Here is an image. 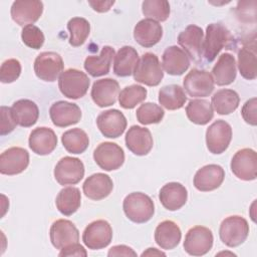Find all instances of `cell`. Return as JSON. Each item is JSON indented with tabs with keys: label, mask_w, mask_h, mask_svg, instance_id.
<instances>
[{
	"label": "cell",
	"mask_w": 257,
	"mask_h": 257,
	"mask_svg": "<svg viewBox=\"0 0 257 257\" xmlns=\"http://www.w3.org/2000/svg\"><path fill=\"white\" fill-rule=\"evenodd\" d=\"M125 216L134 223H146L155 213V205L150 196L142 192L128 194L122 203Z\"/></svg>",
	"instance_id": "obj_1"
},
{
	"label": "cell",
	"mask_w": 257,
	"mask_h": 257,
	"mask_svg": "<svg viewBox=\"0 0 257 257\" xmlns=\"http://www.w3.org/2000/svg\"><path fill=\"white\" fill-rule=\"evenodd\" d=\"M232 39L230 31L221 23L209 24L203 41V56L207 61L212 62L220 51L229 45Z\"/></svg>",
	"instance_id": "obj_2"
},
{
	"label": "cell",
	"mask_w": 257,
	"mask_h": 257,
	"mask_svg": "<svg viewBox=\"0 0 257 257\" xmlns=\"http://www.w3.org/2000/svg\"><path fill=\"white\" fill-rule=\"evenodd\" d=\"M248 234V222L241 216H229L221 222L219 229L220 239L228 247L234 248L241 245L247 239Z\"/></svg>",
	"instance_id": "obj_3"
},
{
	"label": "cell",
	"mask_w": 257,
	"mask_h": 257,
	"mask_svg": "<svg viewBox=\"0 0 257 257\" xmlns=\"http://www.w3.org/2000/svg\"><path fill=\"white\" fill-rule=\"evenodd\" d=\"M164 77V72L159 58L152 52L142 55L134 70L136 81L148 86H157Z\"/></svg>",
	"instance_id": "obj_4"
},
{
	"label": "cell",
	"mask_w": 257,
	"mask_h": 257,
	"mask_svg": "<svg viewBox=\"0 0 257 257\" xmlns=\"http://www.w3.org/2000/svg\"><path fill=\"white\" fill-rule=\"evenodd\" d=\"M90 80L81 70L69 68L63 71L58 79V87L61 93L71 99H77L85 95Z\"/></svg>",
	"instance_id": "obj_5"
},
{
	"label": "cell",
	"mask_w": 257,
	"mask_h": 257,
	"mask_svg": "<svg viewBox=\"0 0 257 257\" xmlns=\"http://www.w3.org/2000/svg\"><path fill=\"white\" fill-rule=\"evenodd\" d=\"M62 57L53 51H44L37 55L34 61V72L44 81H55L63 70Z\"/></svg>",
	"instance_id": "obj_6"
},
{
	"label": "cell",
	"mask_w": 257,
	"mask_h": 257,
	"mask_svg": "<svg viewBox=\"0 0 257 257\" xmlns=\"http://www.w3.org/2000/svg\"><path fill=\"white\" fill-rule=\"evenodd\" d=\"M213 241V233L209 228L195 226L185 236L184 249L189 255L202 256L212 249Z\"/></svg>",
	"instance_id": "obj_7"
},
{
	"label": "cell",
	"mask_w": 257,
	"mask_h": 257,
	"mask_svg": "<svg viewBox=\"0 0 257 257\" xmlns=\"http://www.w3.org/2000/svg\"><path fill=\"white\" fill-rule=\"evenodd\" d=\"M112 240V228L105 220L89 223L82 234L84 245L91 250H99L109 245Z\"/></svg>",
	"instance_id": "obj_8"
},
{
	"label": "cell",
	"mask_w": 257,
	"mask_h": 257,
	"mask_svg": "<svg viewBox=\"0 0 257 257\" xmlns=\"http://www.w3.org/2000/svg\"><path fill=\"white\" fill-rule=\"evenodd\" d=\"M214 78L207 70L192 69L184 78L183 86L192 97H206L214 90Z\"/></svg>",
	"instance_id": "obj_9"
},
{
	"label": "cell",
	"mask_w": 257,
	"mask_h": 257,
	"mask_svg": "<svg viewBox=\"0 0 257 257\" xmlns=\"http://www.w3.org/2000/svg\"><path fill=\"white\" fill-rule=\"evenodd\" d=\"M231 140L232 127L223 119H217L206 131V145L212 154L224 153L228 149Z\"/></svg>",
	"instance_id": "obj_10"
},
{
	"label": "cell",
	"mask_w": 257,
	"mask_h": 257,
	"mask_svg": "<svg viewBox=\"0 0 257 257\" xmlns=\"http://www.w3.org/2000/svg\"><path fill=\"white\" fill-rule=\"evenodd\" d=\"M93 159L100 169L109 172L117 170L122 166L124 162V153L117 144L104 142L95 148Z\"/></svg>",
	"instance_id": "obj_11"
},
{
	"label": "cell",
	"mask_w": 257,
	"mask_h": 257,
	"mask_svg": "<svg viewBox=\"0 0 257 257\" xmlns=\"http://www.w3.org/2000/svg\"><path fill=\"white\" fill-rule=\"evenodd\" d=\"M231 171L240 180L253 181L257 177V155L252 149L236 152L231 161Z\"/></svg>",
	"instance_id": "obj_12"
},
{
	"label": "cell",
	"mask_w": 257,
	"mask_h": 257,
	"mask_svg": "<svg viewBox=\"0 0 257 257\" xmlns=\"http://www.w3.org/2000/svg\"><path fill=\"white\" fill-rule=\"evenodd\" d=\"M84 176V165L78 158L64 157L54 168V178L61 185H75Z\"/></svg>",
	"instance_id": "obj_13"
},
{
	"label": "cell",
	"mask_w": 257,
	"mask_h": 257,
	"mask_svg": "<svg viewBox=\"0 0 257 257\" xmlns=\"http://www.w3.org/2000/svg\"><path fill=\"white\" fill-rule=\"evenodd\" d=\"M50 241L56 249H63L72 244L78 243L79 232L75 225L66 219H59L53 222L49 231Z\"/></svg>",
	"instance_id": "obj_14"
},
{
	"label": "cell",
	"mask_w": 257,
	"mask_h": 257,
	"mask_svg": "<svg viewBox=\"0 0 257 257\" xmlns=\"http://www.w3.org/2000/svg\"><path fill=\"white\" fill-rule=\"evenodd\" d=\"M204 32L201 27L191 24L178 36V43L193 61H200L203 55Z\"/></svg>",
	"instance_id": "obj_15"
},
{
	"label": "cell",
	"mask_w": 257,
	"mask_h": 257,
	"mask_svg": "<svg viewBox=\"0 0 257 257\" xmlns=\"http://www.w3.org/2000/svg\"><path fill=\"white\" fill-rule=\"evenodd\" d=\"M29 165L28 152L19 147H12L0 156V173L13 176L22 173Z\"/></svg>",
	"instance_id": "obj_16"
},
{
	"label": "cell",
	"mask_w": 257,
	"mask_h": 257,
	"mask_svg": "<svg viewBox=\"0 0 257 257\" xmlns=\"http://www.w3.org/2000/svg\"><path fill=\"white\" fill-rule=\"evenodd\" d=\"M43 12V3L38 0H18L11 6V17L20 26H27L36 22Z\"/></svg>",
	"instance_id": "obj_17"
},
{
	"label": "cell",
	"mask_w": 257,
	"mask_h": 257,
	"mask_svg": "<svg viewBox=\"0 0 257 257\" xmlns=\"http://www.w3.org/2000/svg\"><path fill=\"white\" fill-rule=\"evenodd\" d=\"M96 124L100 133L109 139L120 137L126 128V118L118 109H107L99 113Z\"/></svg>",
	"instance_id": "obj_18"
},
{
	"label": "cell",
	"mask_w": 257,
	"mask_h": 257,
	"mask_svg": "<svg viewBox=\"0 0 257 257\" xmlns=\"http://www.w3.org/2000/svg\"><path fill=\"white\" fill-rule=\"evenodd\" d=\"M49 115L54 125L65 127L75 124L80 120L81 110L76 103L59 100L50 106Z\"/></svg>",
	"instance_id": "obj_19"
},
{
	"label": "cell",
	"mask_w": 257,
	"mask_h": 257,
	"mask_svg": "<svg viewBox=\"0 0 257 257\" xmlns=\"http://www.w3.org/2000/svg\"><path fill=\"white\" fill-rule=\"evenodd\" d=\"M225 178L224 169L216 164H210L199 169L194 177V186L201 192H210L219 188Z\"/></svg>",
	"instance_id": "obj_20"
},
{
	"label": "cell",
	"mask_w": 257,
	"mask_h": 257,
	"mask_svg": "<svg viewBox=\"0 0 257 257\" xmlns=\"http://www.w3.org/2000/svg\"><path fill=\"white\" fill-rule=\"evenodd\" d=\"M91 98L99 107L115 103L119 94V84L115 79L102 78L94 81L91 88Z\"/></svg>",
	"instance_id": "obj_21"
},
{
	"label": "cell",
	"mask_w": 257,
	"mask_h": 257,
	"mask_svg": "<svg viewBox=\"0 0 257 257\" xmlns=\"http://www.w3.org/2000/svg\"><path fill=\"white\" fill-rule=\"evenodd\" d=\"M126 148L137 156L148 155L153 148V137L149 128L132 125L125 135Z\"/></svg>",
	"instance_id": "obj_22"
},
{
	"label": "cell",
	"mask_w": 257,
	"mask_h": 257,
	"mask_svg": "<svg viewBox=\"0 0 257 257\" xmlns=\"http://www.w3.org/2000/svg\"><path fill=\"white\" fill-rule=\"evenodd\" d=\"M163 36L162 25L153 19H142L134 28V38L143 47L156 45Z\"/></svg>",
	"instance_id": "obj_23"
},
{
	"label": "cell",
	"mask_w": 257,
	"mask_h": 257,
	"mask_svg": "<svg viewBox=\"0 0 257 257\" xmlns=\"http://www.w3.org/2000/svg\"><path fill=\"white\" fill-rule=\"evenodd\" d=\"M28 144L33 153L39 156H46L56 148L57 137L51 128L39 126L30 133Z\"/></svg>",
	"instance_id": "obj_24"
},
{
	"label": "cell",
	"mask_w": 257,
	"mask_h": 257,
	"mask_svg": "<svg viewBox=\"0 0 257 257\" xmlns=\"http://www.w3.org/2000/svg\"><path fill=\"white\" fill-rule=\"evenodd\" d=\"M113 189L110 177L103 173H95L89 176L83 183L82 190L84 195L94 201L106 198Z\"/></svg>",
	"instance_id": "obj_25"
},
{
	"label": "cell",
	"mask_w": 257,
	"mask_h": 257,
	"mask_svg": "<svg viewBox=\"0 0 257 257\" xmlns=\"http://www.w3.org/2000/svg\"><path fill=\"white\" fill-rule=\"evenodd\" d=\"M159 199L167 210L177 211L186 204L188 199V192L185 186L182 184L171 182L161 188Z\"/></svg>",
	"instance_id": "obj_26"
},
{
	"label": "cell",
	"mask_w": 257,
	"mask_h": 257,
	"mask_svg": "<svg viewBox=\"0 0 257 257\" xmlns=\"http://www.w3.org/2000/svg\"><path fill=\"white\" fill-rule=\"evenodd\" d=\"M162 65L171 75H181L190 66V59L186 52L176 45L168 47L162 56Z\"/></svg>",
	"instance_id": "obj_27"
},
{
	"label": "cell",
	"mask_w": 257,
	"mask_h": 257,
	"mask_svg": "<svg viewBox=\"0 0 257 257\" xmlns=\"http://www.w3.org/2000/svg\"><path fill=\"white\" fill-rule=\"evenodd\" d=\"M214 82L219 86L231 84L237 75L236 61L232 54L223 53L219 56L212 69Z\"/></svg>",
	"instance_id": "obj_28"
},
{
	"label": "cell",
	"mask_w": 257,
	"mask_h": 257,
	"mask_svg": "<svg viewBox=\"0 0 257 257\" xmlns=\"http://www.w3.org/2000/svg\"><path fill=\"white\" fill-rule=\"evenodd\" d=\"M182 232L180 227L171 220L161 222L155 230L156 243L165 250H172L177 247L181 241Z\"/></svg>",
	"instance_id": "obj_29"
},
{
	"label": "cell",
	"mask_w": 257,
	"mask_h": 257,
	"mask_svg": "<svg viewBox=\"0 0 257 257\" xmlns=\"http://www.w3.org/2000/svg\"><path fill=\"white\" fill-rule=\"evenodd\" d=\"M113 56L114 49L110 46H103L99 55H89L85 58L84 69L93 77L107 74Z\"/></svg>",
	"instance_id": "obj_30"
},
{
	"label": "cell",
	"mask_w": 257,
	"mask_h": 257,
	"mask_svg": "<svg viewBox=\"0 0 257 257\" xmlns=\"http://www.w3.org/2000/svg\"><path fill=\"white\" fill-rule=\"evenodd\" d=\"M138 51L133 46H122L114 55L113 72L120 77L130 76L139 62Z\"/></svg>",
	"instance_id": "obj_31"
},
{
	"label": "cell",
	"mask_w": 257,
	"mask_h": 257,
	"mask_svg": "<svg viewBox=\"0 0 257 257\" xmlns=\"http://www.w3.org/2000/svg\"><path fill=\"white\" fill-rule=\"evenodd\" d=\"M13 117L17 124L24 127L32 126L39 117L37 104L30 99H19L11 106Z\"/></svg>",
	"instance_id": "obj_32"
},
{
	"label": "cell",
	"mask_w": 257,
	"mask_h": 257,
	"mask_svg": "<svg viewBox=\"0 0 257 257\" xmlns=\"http://www.w3.org/2000/svg\"><path fill=\"white\" fill-rule=\"evenodd\" d=\"M81 203V195L78 188L66 187L59 191L55 199V205L58 211L64 216L74 214Z\"/></svg>",
	"instance_id": "obj_33"
},
{
	"label": "cell",
	"mask_w": 257,
	"mask_h": 257,
	"mask_svg": "<svg viewBox=\"0 0 257 257\" xmlns=\"http://www.w3.org/2000/svg\"><path fill=\"white\" fill-rule=\"evenodd\" d=\"M187 96L184 88L178 84L163 86L159 91V102L169 110H176L184 106Z\"/></svg>",
	"instance_id": "obj_34"
},
{
	"label": "cell",
	"mask_w": 257,
	"mask_h": 257,
	"mask_svg": "<svg viewBox=\"0 0 257 257\" xmlns=\"http://www.w3.org/2000/svg\"><path fill=\"white\" fill-rule=\"evenodd\" d=\"M186 114L190 121L205 125L213 118L214 109L212 104L206 99H193L186 106Z\"/></svg>",
	"instance_id": "obj_35"
},
{
	"label": "cell",
	"mask_w": 257,
	"mask_h": 257,
	"mask_svg": "<svg viewBox=\"0 0 257 257\" xmlns=\"http://www.w3.org/2000/svg\"><path fill=\"white\" fill-rule=\"evenodd\" d=\"M240 97L233 89H220L212 96V106L219 114H229L235 111L239 105Z\"/></svg>",
	"instance_id": "obj_36"
},
{
	"label": "cell",
	"mask_w": 257,
	"mask_h": 257,
	"mask_svg": "<svg viewBox=\"0 0 257 257\" xmlns=\"http://www.w3.org/2000/svg\"><path fill=\"white\" fill-rule=\"evenodd\" d=\"M61 142L65 150L70 154H82L89 145L86 133L79 128H71L62 134Z\"/></svg>",
	"instance_id": "obj_37"
},
{
	"label": "cell",
	"mask_w": 257,
	"mask_h": 257,
	"mask_svg": "<svg viewBox=\"0 0 257 257\" xmlns=\"http://www.w3.org/2000/svg\"><path fill=\"white\" fill-rule=\"evenodd\" d=\"M238 68L241 75L248 80L257 77V60L255 45L244 46L238 51Z\"/></svg>",
	"instance_id": "obj_38"
},
{
	"label": "cell",
	"mask_w": 257,
	"mask_h": 257,
	"mask_svg": "<svg viewBox=\"0 0 257 257\" xmlns=\"http://www.w3.org/2000/svg\"><path fill=\"white\" fill-rule=\"evenodd\" d=\"M67 29L69 31V44L77 47L82 45L90 32L89 22L82 17H73L67 23Z\"/></svg>",
	"instance_id": "obj_39"
},
{
	"label": "cell",
	"mask_w": 257,
	"mask_h": 257,
	"mask_svg": "<svg viewBox=\"0 0 257 257\" xmlns=\"http://www.w3.org/2000/svg\"><path fill=\"white\" fill-rule=\"evenodd\" d=\"M147 89L139 84L125 86L118 94L119 105L125 109H132L147 97Z\"/></svg>",
	"instance_id": "obj_40"
},
{
	"label": "cell",
	"mask_w": 257,
	"mask_h": 257,
	"mask_svg": "<svg viewBox=\"0 0 257 257\" xmlns=\"http://www.w3.org/2000/svg\"><path fill=\"white\" fill-rule=\"evenodd\" d=\"M142 11L149 19L163 22L170 16V4L165 0H145L142 4Z\"/></svg>",
	"instance_id": "obj_41"
},
{
	"label": "cell",
	"mask_w": 257,
	"mask_h": 257,
	"mask_svg": "<svg viewBox=\"0 0 257 257\" xmlns=\"http://www.w3.org/2000/svg\"><path fill=\"white\" fill-rule=\"evenodd\" d=\"M164 114V109L154 102H145L141 104L136 111L139 122L145 125L159 123L163 119Z\"/></svg>",
	"instance_id": "obj_42"
},
{
	"label": "cell",
	"mask_w": 257,
	"mask_h": 257,
	"mask_svg": "<svg viewBox=\"0 0 257 257\" xmlns=\"http://www.w3.org/2000/svg\"><path fill=\"white\" fill-rule=\"evenodd\" d=\"M23 43L33 49H39L44 43V34L37 26L30 24L24 26L21 31Z\"/></svg>",
	"instance_id": "obj_43"
},
{
	"label": "cell",
	"mask_w": 257,
	"mask_h": 257,
	"mask_svg": "<svg viewBox=\"0 0 257 257\" xmlns=\"http://www.w3.org/2000/svg\"><path fill=\"white\" fill-rule=\"evenodd\" d=\"M21 73V64L19 60L10 58L1 64L0 80L3 83H11L15 81Z\"/></svg>",
	"instance_id": "obj_44"
},
{
	"label": "cell",
	"mask_w": 257,
	"mask_h": 257,
	"mask_svg": "<svg viewBox=\"0 0 257 257\" xmlns=\"http://www.w3.org/2000/svg\"><path fill=\"white\" fill-rule=\"evenodd\" d=\"M0 115H1V123H0V135L5 136L10 134L16 126V121L13 117L11 107L8 106H1L0 108Z\"/></svg>",
	"instance_id": "obj_45"
},
{
	"label": "cell",
	"mask_w": 257,
	"mask_h": 257,
	"mask_svg": "<svg viewBox=\"0 0 257 257\" xmlns=\"http://www.w3.org/2000/svg\"><path fill=\"white\" fill-rule=\"evenodd\" d=\"M241 114L243 119L251 124V125H256L257 123V99L256 97H252L249 100H247L242 109H241Z\"/></svg>",
	"instance_id": "obj_46"
},
{
	"label": "cell",
	"mask_w": 257,
	"mask_h": 257,
	"mask_svg": "<svg viewBox=\"0 0 257 257\" xmlns=\"http://www.w3.org/2000/svg\"><path fill=\"white\" fill-rule=\"evenodd\" d=\"M59 256H87V252L86 250L83 248V246H81L78 243L72 244L68 247H65L63 249H61Z\"/></svg>",
	"instance_id": "obj_47"
},
{
	"label": "cell",
	"mask_w": 257,
	"mask_h": 257,
	"mask_svg": "<svg viewBox=\"0 0 257 257\" xmlns=\"http://www.w3.org/2000/svg\"><path fill=\"white\" fill-rule=\"evenodd\" d=\"M108 256H137V253L128 246L125 245H116L109 249Z\"/></svg>",
	"instance_id": "obj_48"
},
{
	"label": "cell",
	"mask_w": 257,
	"mask_h": 257,
	"mask_svg": "<svg viewBox=\"0 0 257 257\" xmlns=\"http://www.w3.org/2000/svg\"><path fill=\"white\" fill-rule=\"evenodd\" d=\"M88 3L94 11L107 12L114 4V1H89Z\"/></svg>",
	"instance_id": "obj_49"
},
{
	"label": "cell",
	"mask_w": 257,
	"mask_h": 257,
	"mask_svg": "<svg viewBox=\"0 0 257 257\" xmlns=\"http://www.w3.org/2000/svg\"><path fill=\"white\" fill-rule=\"evenodd\" d=\"M152 255L153 256L154 255H163V256H165L166 254L164 252H162V251L157 250L156 248H149L147 251L142 253V256H152Z\"/></svg>",
	"instance_id": "obj_50"
}]
</instances>
